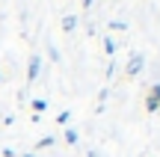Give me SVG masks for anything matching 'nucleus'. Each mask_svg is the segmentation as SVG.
I'll list each match as a JSON object with an SVG mask.
<instances>
[{
    "instance_id": "6",
    "label": "nucleus",
    "mask_w": 160,
    "mask_h": 157,
    "mask_svg": "<svg viewBox=\"0 0 160 157\" xmlns=\"http://www.w3.org/2000/svg\"><path fill=\"white\" fill-rule=\"evenodd\" d=\"M30 107H33L36 116H42V113L48 110V101H45V98H33V104H30Z\"/></svg>"
},
{
    "instance_id": "3",
    "label": "nucleus",
    "mask_w": 160,
    "mask_h": 157,
    "mask_svg": "<svg viewBox=\"0 0 160 157\" xmlns=\"http://www.w3.org/2000/svg\"><path fill=\"white\" fill-rule=\"evenodd\" d=\"M142 65H145V56L142 53H133L131 59H128V77H139V71H142Z\"/></svg>"
},
{
    "instance_id": "11",
    "label": "nucleus",
    "mask_w": 160,
    "mask_h": 157,
    "mask_svg": "<svg viewBox=\"0 0 160 157\" xmlns=\"http://www.w3.org/2000/svg\"><path fill=\"white\" fill-rule=\"evenodd\" d=\"M21 157H36V154H33V151H27V154H21Z\"/></svg>"
},
{
    "instance_id": "10",
    "label": "nucleus",
    "mask_w": 160,
    "mask_h": 157,
    "mask_svg": "<svg viewBox=\"0 0 160 157\" xmlns=\"http://www.w3.org/2000/svg\"><path fill=\"white\" fill-rule=\"evenodd\" d=\"M68 119H71V110H62V113L57 116V122H59V125H68Z\"/></svg>"
},
{
    "instance_id": "7",
    "label": "nucleus",
    "mask_w": 160,
    "mask_h": 157,
    "mask_svg": "<svg viewBox=\"0 0 160 157\" xmlns=\"http://www.w3.org/2000/svg\"><path fill=\"white\" fill-rule=\"evenodd\" d=\"M104 53H107V56H113V53H116V42H113V36H104Z\"/></svg>"
},
{
    "instance_id": "1",
    "label": "nucleus",
    "mask_w": 160,
    "mask_h": 157,
    "mask_svg": "<svg viewBox=\"0 0 160 157\" xmlns=\"http://www.w3.org/2000/svg\"><path fill=\"white\" fill-rule=\"evenodd\" d=\"M42 77V53H33L27 59V83H36Z\"/></svg>"
},
{
    "instance_id": "2",
    "label": "nucleus",
    "mask_w": 160,
    "mask_h": 157,
    "mask_svg": "<svg viewBox=\"0 0 160 157\" xmlns=\"http://www.w3.org/2000/svg\"><path fill=\"white\" fill-rule=\"evenodd\" d=\"M145 110L148 113H160V83L148 89V98H145Z\"/></svg>"
},
{
    "instance_id": "5",
    "label": "nucleus",
    "mask_w": 160,
    "mask_h": 157,
    "mask_svg": "<svg viewBox=\"0 0 160 157\" xmlns=\"http://www.w3.org/2000/svg\"><path fill=\"white\" fill-rule=\"evenodd\" d=\"M53 145H57V136H42L33 148H36V151H45V148H53Z\"/></svg>"
},
{
    "instance_id": "8",
    "label": "nucleus",
    "mask_w": 160,
    "mask_h": 157,
    "mask_svg": "<svg viewBox=\"0 0 160 157\" xmlns=\"http://www.w3.org/2000/svg\"><path fill=\"white\" fill-rule=\"evenodd\" d=\"M65 142H68V145H77V142H80V136H77V130H74V128L65 130Z\"/></svg>"
},
{
    "instance_id": "4",
    "label": "nucleus",
    "mask_w": 160,
    "mask_h": 157,
    "mask_svg": "<svg viewBox=\"0 0 160 157\" xmlns=\"http://www.w3.org/2000/svg\"><path fill=\"white\" fill-rule=\"evenodd\" d=\"M77 24H80V18H77V15H65L59 27H62V33H74V30H77Z\"/></svg>"
},
{
    "instance_id": "13",
    "label": "nucleus",
    "mask_w": 160,
    "mask_h": 157,
    "mask_svg": "<svg viewBox=\"0 0 160 157\" xmlns=\"http://www.w3.org/2000/svg\"><path fill=\"white\" fill-rule=\"evenodd\" d=\"M0 80H3V74H0Z\"/></svg>"
},
{
    "instance_id": "9",
    "label": "nucleus",
    "mask_w": 160,
    "mask_h": 157,
    "mask_svg": "<svg viewBox=\"0 0 160 157\" xmlns=\"http://www.w3.org/2000/svg\"><path fill=\"white\" fill-rule=\"evenodd\" d=\"M107 30H116V33H125V30H128V24H125V21H110V24H107Z\"/></svg>"
},
{
    "instance_id": "12",
    "label": "nucleus",
    "mask_w": 160,
    "mask_h": 157,
    "mask_svg": "<svg viewBox=\"0 0 160 157\" xmlns=\"http://www.w3.org/2000/svg\"><path fill=\"white\" fill-rule=\"evenodd\" d=\"M86 157H98V154H95V151H89V154H86Z\"/></svg>"
}]
</instances>
